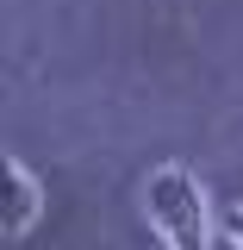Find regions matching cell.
Returning <instances> with one entry per match:
<instances>
[{
    "mask_svg": "<svg viewBox=\"0 0 243 250\" xmlns=\"http://www.w3.org/2000/svg\"><path fill=\"white\" fill-rule=\"evenodd\" d=\"M44 213V188L25 163H6V238H25L31 219Z\"/></svg>",
    "mask_w": 243,
    "mask_h": 250,
    "instance_id": "cell-2",
    "label": "cell"
},
{
    "mask_svg": "<svg viewBox=\"0 0 243 250\" xmlns=\"http://www.w3.org/2000/svg\"><path fill=\"white\" fill-rule=\"evenodd\" d=\"M218 225H224V238L243 250V200H237V207H224V213H218Z\"/></svg>",
    "mask_w": 243,
    "mask_h": 250,
    "instance_id": "cell-3",
    "label": "cell"
},
{
    "mask_svg": "<svg viewBox=\"0 0 243 250\" xmlns=\"http://www.w3.org/2000/svg\"><path fill=\"white\" fill-rule=\"evenodd\" d=\"M144 219L168 250H206V188L181 163H162L144 182Z\"/></svg>",
    "mask_w": 243,
    "mask_h": 250,
    "instance_id": "cell-1",
    "label": "cell"
}]
</instances>
